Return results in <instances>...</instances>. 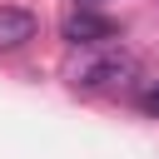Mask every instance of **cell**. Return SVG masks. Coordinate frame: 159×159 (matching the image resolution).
<instances>
[{"mask_svg":"<svg viewBox=\"0 0 159 159\" xmlns=\"http://www.w3.org/2000/svg\"><path fill=\"white\" fill-rule=\"evenodd\" d=\"M65 40H70V45H109V40H119V25H114L109 15H94L89 5H80V10L65 20Z\"/></svg>","mask_w":159,"mask_h":159,"instance_id":"7a4b0ae2","label":"cell"},{"mask_svg":"<svg viewBox=\"0 0 159 159\" xmlns=\"http://www.w3.org/2000/svg\"><path fill=\"white\" fill-rule=\"evenodd\" d=\"M134 55H124V50H109V55H99V60H84L80 70H70V84L75 89H84V94H99V89H119V84H129L134 80Z\"/></svg>","mask_w":159,"mask_h":159,"instance_id":"6da1fadb","label":"cell"},{"mask_svg":"<svg viewBox=\"0 0 159 159\" xmlns=\"http://www.w3.org/2000/svg\"><path fill=\"white\" fill-rule=\"evenodd\" d=\"M35 30H40V20H35L30 10L0 5V50H20L25 40H35Z\"/></svg>","mask_w":159,"mask_h":159,"instance_id":"3957f363","label":"cell"},{"mask_svg":"<svg viewBox=\"0 0 159 159\" xmlns=\"http://www.w3.org/2000/svg\"><path fill=\"white\" fill-rule=\"evenodd\" d=\"M139 109H144L149 119H159V84H144V89H139Z\"/></svg>","mask_w":159,"mask_h":159,"instance_id":"277c9868","label":"cell"},{"mask_svg":"<svg viewBox=\"0 0 159 159\" xmlns=\"http://www.w3.org/2000/svg\"><path fill=\"white\" fill-rule=\"evenodd\" d=\"M80 5H89V10H94V5H104V0H80Z\"/></svg>","mask_w":159,"mask_h":159,"instance_id":"5b68a950","label":"cell"}]
</instances>
